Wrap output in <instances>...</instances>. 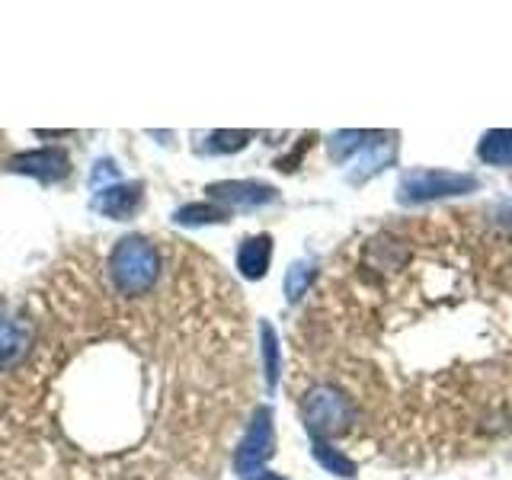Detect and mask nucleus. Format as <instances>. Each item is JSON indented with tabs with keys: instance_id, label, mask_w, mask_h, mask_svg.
I'll return each mask as SVG.
<instances>
[{
	"instance_id": "1",
	"label": "nucleus",
	"mask_w": 512,
	"mask_h": 480,
	"mask_svg": "<svg viewBox=\"0 0 512 480\" xmlns=\"http://www.w3.org/2000/svg\"><path fill=\"white\" fill-rule=\"evenodd\" d=\"M314 448L445 464L512 442V208L391 218L317 288Z\"/></svg>"
},
{
	"instance_id": "2",
	"label": "nucleus",
	"mask_w": 512,
	"mask_h": 480,
	"mask_svg": "<svg viewBox=\"0 0 512 480\" xmlns=\"http://www.w3.org/2000/svg\"><path fill=\"white\" fill-rule=\"evenodd\" d=\"M112 285L122 295H144L160 279V253L148 237H122L109 256Z\"/></svg>"
},
{
	"instance_id": "3",
	"label": "nucleus",
	"mask_w": 512,
	"mask_h": 480,
	"mask_svg": "<svg viewBox=\"0 0 512 480\" xmlns=\"http://www.w3.org/2000/svg\"><path fill=\"white\" fill-rule=\"evenodd\" d=\"M272 452V423H269V410H260L256 413V420L250 426V432L244 436L237 448V471L244 480H253L256 471L263 468V461L269 458Z\"/></svg>"
},
{
	"instance_id": "4",
	"label": "nucleus",
	"mask_w": 512,
	"mask_h": 480,
	"mask_svg": "<svg viewBox=\"0 0 512 480\" xmlns=\"http://www.w3.org/2000/svg\"><path fill=\"white\" fill-rule=\"evenodd\" d=\"M7 170L13 173H26V176H36L39 183H58L68 176L71 164H68V154L58 151V148H42V151H26V154H16Z\"/></svg>"
},
{
	"instance_id": "5",
	"label": "nucleus",
	"mask_w": 512,
	"mask_h": 480,
	"mask_svg": "<svg viewBox=\"0 0 512 480\" xmlns=\"http://www.w3.org/2000/svg\"><path fill=\"white\" fill-rule=\"evenodd\" d=\"M141 202V189L138 186H106L103 192H96L93 199V208L106 218H116V221H125L135 215V208Z\"/></svg>"
},
{
	"instance_id": "6",
	"label": "nucleus",
	"mask_w": 512,
	"mask_h": 480,
	"mask_svg": "<svg viewBox=\"0 0 512 480\" xmlns=\"http://www.w3.org/2000/svg\"><path fill=\"white\" fill-rule=\"evenodd\" d=\"M32 343V330L26 320H10L0 327V372H7L10 365H16Z\"/></svg>"
},
{
	"instance_id": "7",
	"label": "nucleus",
	"mask_w": 512,
	"mask_h": 480,
	"mask_svg": "<svg viewBox=\"0 0 512 480\" xmlns=\"http://www.w3.org/2000/svg\"><path fill=\"white\" fill-rule=\"evenodd\" d=\"M208 192H212L215 199L237 205V208H253V205H263L272 199V189L260 186V183H218Z\"/></svg>"
},
{
	"instance_id": "8",
	"label": "nucleus",
	"mask_w": 512,
	"mask_h": 480,
	"mask_svg": "<svg viewBox=\"0 0 512 480\" xmlns=\"http://www.w3.org/2000/svg\"><path fill=\"white\" fill-rule=\"evenodd\" d=\"M269 253H272V240L269 237H250L244 240V247L237 253V266L247 279H260L266 266H269Z\"/></svg>"
},
{
	"instance_id": "9",
	"label": "nucleus",
	"mask_w": 512,
	"mask_h": 480,
	"mask_svg": "<svg viewBox=\"0 0 512 480\" xmlns=\"http://www.w3.org/2000/svg\"><path fill=\"white\" fill-rule=\"evenodd\" d=\"M176 221L180 224H205V221H224V215L215 212V208H208V205H186L176 212Z\"/></svg>"
},
{
	"instance_id": "10",
	"label": "nucleus",
	"mask_w": 512,
	"mask_h": 480,
	"mask_svg": "<svg viewBox=\"0 0 512 480\" xmlns=\"http://www.w3.org/2000/svg\"><path fill=\"white\" fill-rule=\"evenodd\" d=\"M247 132H218L212 135V151H237L247 144Z\"/></svg>"
},
{
	"instance_id": "11",
	"label": "nucleus",
	"mask_w": 512,
	"mask_h": 480,
	"mask_svg": "<svg viewBox=\"0 0 512 480\" xmlns=\"http://www.w3.org/2000/svg\"><path fill=\"white\" fill-rule=\"evenodd\" d=\"M112 183V180H119V170H116V164L112 160H100L96 164V170H93V186H103V183Z\"/></svg>"
},
{
	"instance_id": "12",
	"label": "nucleus",
	"mask_w": 512,
	"mask_h": 480,
	"mask_svg": "<svg viewBox=\"0 0 512 480\" xmlns=\"http://www.w3.org/2000/svg\"><path fill=\"white\" fill-rule=\"evenodd\" d=\"M4 324H7V304L0 301V327H4Z\"/></svg>"
}]
</instances>
